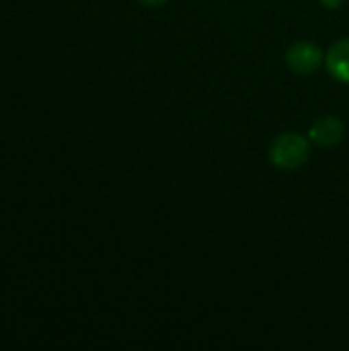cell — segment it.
<instances>
[{"label": "cell", "instance_id": "obj_1", "mask_svg": "<svg viewBox=\"0 0 349 351\" xmlns=\"http://www.w3.org/2000/svg\"><path fill=\"white\" fill-rule=\"evenodd\" d=\"M311 156V140L309 136L296 132H284L274 138L269 144V162L280 171H298L306 165Z\"/></svg>", "mask_w": 349, "mask_h": 351}, {"label": "cell", "instance_id": "obj_2", "mask_svg": "<svg viewBox=\"0 0 349 351\" xmlns=\"http://www.w3.org/2000/svg\"><path fill=\"white\" fill-rule=\"evenodd\" d=\"M286 64L292 72L309 76L325 64V53L315 41H296L286 51Z\"/></svg>", "mask_w": 349, "mask_h": 351}, {"label": "cell", "instance_id": "obj_3", "mask_svg": "<svg viewBox=\"0 0 349 351\" xmlns=\"http://www.w3.org/2000/svg\"><path fill=\"white\" fill-rule=\"evenodd\" d=\"M344 136H346V125L337 115H323L309 130V140L321 148L337 146L344 140Z\"/></svg>", "mask_w": 349, "mask_h": 351}, {"label": "cell", "instance_id": "obj_4", "mask_svg": "<svg viewBox=\"0 0 349 351\" xmlns=\"http://www.w3.org/2000/svg\"><path fill=\"white\" fill-rule=\"evenodd\" d=\"M327 72L337 80L349 84V37L337 39L325 53Z\"/></svg>", "mask_w": 349, "mask_h": 351}, {"label": "cell", "instance_id": "obj_5", "mask_svg": "<svg viewBox=\"0 0 349 351\" xmlns=\"http://www.w3.org/2000/svg\"><path fill=\"white\" fill-rule=\"evenodd\" d=\"M325 8H329V10H337V8H341L344 6V2L346 0H319Z\"/></svg>", "mask_w": 349, "mask_h": 351}, {"label": "cell", "instance_id": "obj_6", "mask_svg": "<svg viewBox=\"0 0 349 351\" xmlns=\"http://www.w3.org/2000/svg\"><path fill=\"white\" fill-rule=\"evenodd\" d=\"M140 4H144V6H150V8H158V6H163L167 0H138Z\"/></svg>", "mask_w": 349, "mask_h": 351}]
</instances>
